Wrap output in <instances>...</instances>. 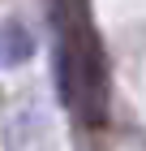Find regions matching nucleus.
Returning <instances> with one entry per match:
<instances>
[{
	"instance_id": "1",
	"label": "nucleus",
	"mask_w": 146,
	"mask_h": 151,
	"mask_svg": "<svg viewBox=\"0 0 146 151\" xmlns=\"http://www.w3.org/2000/svg\"><path fill=\"white\" fill-rule=\"evenodd\" d=\"M34 56V30L22 22V17H9L0 26V65H26Z\"/></svg>"
},
{
	"instance_id": "2",
	"label": "nucleus",
	"mask_w": 146,
	"mask_h": 151,
	"mask_svg": "<svg viewBox=\"0 0 146 151\" xmlns=\"http://www.w3.org/2000/svg\"><path fill=\"white\" fill-rule=\"evenodd\" d=\"M56 86H60V99L73 104V47H69V39L56 43Z\"/></svg>"
}]
</instances>
